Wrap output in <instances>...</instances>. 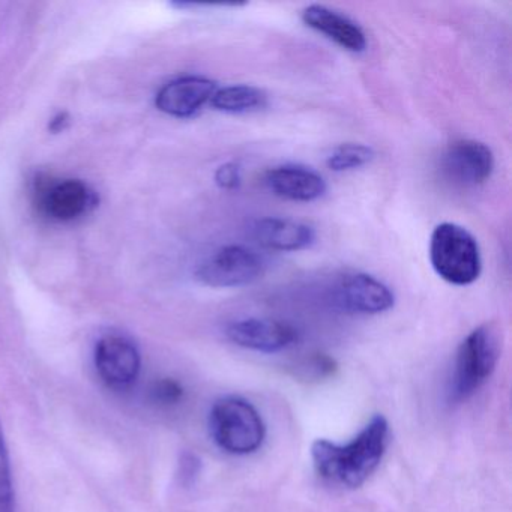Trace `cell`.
<instances>
[{
	"instance_id": "1",
	"label": "cell",
	"mask_w": 512,
	"mask_h": 512,
	"mask_svg": "<svg viewBox=\"0 0 512 512\" xmlns=\"http://www.w3.org/2000/svg\"><path fill=\"white\" fill-rule=\"evenodd\" d=\"M388 443V421L382 415H376L347 445L316 440L311 448V457L317 473L326 481L358 488L379 467Z\"/></svg>"
},
{
	"instance_id": "2",
	"label": "cell",
	"mask_w": 512,
	"mask_h": 512,
	"mask_svg": "<svg viewBox=\"0 0 512 512\" xmlns=\"http://www.w3.org/2000/svg\"><path fill=\"white\" fill-rule=\"evenodd\" d=\"M430 260L434 271L446 283L469 286L481 275L482 260L472 233L454 223L434 229L430 241Z\"/></svg>"
},
{
	"instance_id": "3",
	"label": "cell",
	"mask_w": 512,
	"mask_h": 512,
	"mask_svg": "<svg viewBox=\"0 0 512 512\" xmlns=\"http://www.w3.org/2000/svg\"><path fill=\"white\" fill-rule=\"evenodd\" d=\"M209 431L223 451L247 455L262 446L266 427L250 401L241 397H224L212 406Z\"/></svg>"
},
{
	"instance_id": "4",
	"label": "cell",
	"mask_w": 512,
	"mask_h": 512,
	"mask_svg": "<svg viewBox=\"0 0 512 512\" xmlns=\"http://www.w3.org/2000/svg\"><path fill=\"white\" fill-rule=\"evenodd\" d=\"M500 346L499 329L494 325L479 326L464 338L455 359L452 400H467L484 385L499 362Z\"/></svg>"
},
{
	"instance_id": "5",
	"label": "cell",
	"mask_w": 512,
	"mask_h": 512,
	"mask_svg": "<svg viewBox=\"0 0 512 512\" xmlns=\"http://www.w3.org/2000/svg\"><path fill=\"white\" fill-rule=\"evenodd\" d=\"M265 262L259 254L241 245L220 248L203 260L196 271L197 280L215 289L241 287L259 280Z\"/></svg>"
},
{
	"instance_id": "6",
	"label": "cell",
	"mask_w": 512,
	"mask_h": 512,
	"mask_svg": "<svg viewBox=\"0 0 512 512\" xmlns=\"http://www.w3.org/2000/svg\"><path fill=\"white\" fill-rule=\"evenodd\" d=\"M95 370L107 388L130 391L142 371V356L134 341L119 334L104 335L94 352Z\"/></svg>"
},
{
	"instance_id": "7",
	"label": "cell",
	"mask_w": 512,
	"mask_h": 512,
	"mask_svg": "<svg viewBox=\"0 0 512 512\" xmlns=\"http://www.w3.org/2000/svg\"><path fill=\"white\" fill-rule=\"evenodd\" d=\"M443 169L457 184L466 187L484 184L494 170L493 152L484 143L458 140L446 149Z\"/></svg>"
},
{
	"instance_id": "8",
	"label": "cell",
	"mask_w": 512,
	"mask_h": 512,
	"mask_svg": "<svg viewBox=\"0 0 512 512\" xmlns=\"http://www.w3.org/2000/svg\"><path fill=\"white\" fill-rule=\"evenodd\" d=\"M335 299L343 310L353 314H380L394 307V293L382 281L367 274L341 278Z\"/></svg>"
},
{
	"instance_id": "9",
	"label": "cell",
	"mask_w": 512,
	"mask_h": 512,
	"mask_svg": "<svg viewBox=\"0 0 512 512\" xmlns=\"http://www.w3.org/2000/svg\"><path fill=\"white\" fill-rule=\"evenodd\" d=\"M232 343L256 352L275 353L295 343L298 334L292 326L272 319H244L226 329Z\"/></svg>"
},
{
	"instance_id": "10",
	"label": "cell",
	"mask_w": 512,
	"mask_h": 512,
	"mask_svg": "<svg viewBox=\"0 0 512 512\" xmlns=\"http://www.w3.org/2000/svg\"><path fill=\"white\" fill-rule=\"evenodd\" d=\"M217 83L206 77L187 76L167 83L157 94L158 109L175 118H190L212 100Z\"/></svg>"
},
{
	"instance_id": "11",
	"label": "cell",
	"mask_w": 512,
	"mask_h": 512,
	"mask_svg": "<svg viewBox=\"0 0 512 512\" xmlns=\"http://www.w3.org/2000/svg\"><path fill=\"white\" fill-rule=\"evenodd\" d=\"M302 20L308 28L325 35L341 49L352 53H362L367 49V37L355 22L331 8L323 5H310L302 13Z\"/></svg>"
},
{
	"instance_id": "12",
	"label": "cell",
	"mask_w": 512,
	"mask_h": 512,
	"mask_svg": "<svg viewBox=\"0 0 512 512\" xmlns=\"http://www.w3.org/2000/svg\"><path fill=\"white\" fill-rule=\"evenodd\" d=\"M97 203L94 191L77 179L56 182L43 193V206L58 221H73L88 214Z\"/></svg>"
},
{
	"instance_id": "13",
	"label": "cell",
	"mask_w": 512,
	"mask_h": 512,
	"mask_svg": "<svg viewBox=\"0 0 512 512\" xmlns=\"http://www.w3.org/2000/svg\"><path fill=\"white\" fill-rule=\"evenodd\" d=\"M266 184L275 196L293 202H313L326 193L322 176L302 166L275 167L266 175Z\"/></svg>"
},
{
	"instance_id": "14",
	"label": "cell",
	"mask_w": 512,
	"mask_h": 512,
	"mask_svg": "<svg viewBox=\"0 0 512 512\" xmlns=\"http://www.w3.org/2000/svg\"><path fill=\"white\" fill-rule=\"evenodd\" d=\"M253 236L262 247L275 251L305 250L316 241L313 227L283 218H262L253 226Z\"/></svg>"
},
{
	"instance_id": "15",
	"label": "cell",
	"mask_w": 512,
	"mask_h": 512,
	"mask_svg": "<svg viewBox=\"0 0 512 512\" xmlns=\"http://www.w3.org/2000/svg\"><path fill=\"white\" fill-rule=\"evenodd\" d=\"M211 104L218 112L242 115L263 109L268 104V95L250 85L226 86L215 91Z\"/></svg>"
},
{
	"instance_id": "16",
	"label": "cell",
	"mask_w": 512,
	"mask_h": 512,
	"mask_svg": "<svg viewBox=\"0 0 512 512\" xmlns=\"http://www.w3.org/2000/svg\"><path fill=\"white\" fill-rule=\"evenodd\" d=\"M374 158V151L370 146L359 145V143H346L338 146L329 155L328 164L332 172H349V170L359 169L370 163Z\"/></svg>"
},
{
	"instance_id": "17",
	"label": "cell",
	"mask_w": 512,
	"mask_h": 512,
	"mask_svg": "<svg viewBox=\"0 0 512 512\" xmlns=\"http://www.w3.org/2000/svg\"><path fill=\"white\" fill-rule=\"evenodd\" d=\"M0 512H16L13 470H11L10 452H8L2 424H0Z\"/></svg>"
},
{
	"instance_id": "18",
	"label": "cell",
	"mask_w": 512,
	"mask_h": 512,
	"mask_svg": "<svg viewBox=\"0 0 512 512\" xmlns=\"http://www.w3.org/2000/svg\"><path fill=\"white\" fill-rule=\"evenodd\" d=\"M184 397V388L178 380L166 379L157 380L151 388V398L154 403L160 406H175Z\"/></svg>"
},
{
	"instance_id": "19",
	"label": "cell",
	"mask_w": 512,
	"mask_h": 512,
	"mask_svg": "<svg viewBox=\"0 0 512 512\" xmlns=\"http://www.w3.org/2000/svg\"><path fill=\"white\" fill-rule=\"evenodd\" d=\"M308 373L304 374L305 379L310 380H322L328 379V377L334 376L337 373L338 365L331 356L328 355H316L311 358L308 362Z\"/></svg>"
},
{
	"instance_id": "20",
	"label": "cell",
	"mask_w": 512,
	"mask_h": 512,
	"mask_svg": "<svg viewBox=\"0 0 512 512\" xmlns=\"http://www.w3.org/2000/svg\"><path fill=\"white\" fill-rule=\"evenodd\" d=\"M241 169L236 163H226L218 167L215 182L223 190H235L241 185Z\"/></svg>"
},
{
	"instance_id": "21",
	"label": "cell",
	"mask_w": 512,
	"mask_h": 512,
	"mask_svg": "<svg viewBox=\"0 0 512 512\" xmlns=\"http://www.w3.org/2000/svg\"><path fill=\"white\" fill-rule=\"evenodd\" d=\"M200 472V461L196 455L185 452L179 463V478L185 485L191 484Z\"/></svg>"
},
{
	"instance_id": "22",
	"label": "cell",
	"mask_w": 512,
	"mask_h": 512,
	"mask_svg": "<svg viewBox=\"0 0 512 512\" xmlns=\"http://www.w3.org/2000/svg\"><path fill=\"white\" fill-rule=\"evenodd\" d=\"M64 124H67V115H59L55 121L52 122V130L61 131L64 130Z\"/></svg>"
}]
</instances>
